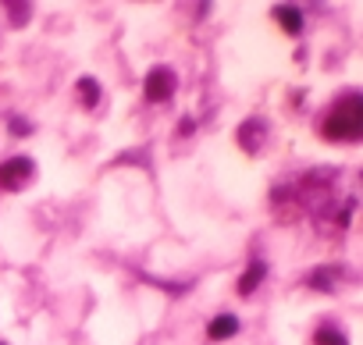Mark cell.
<instances>
[{
    "mask_svg": "<svg viewBox=\"0 0 363 345\" xmlns=\"http://www.w3.org/2000/svg\"><path fill=\"white\" fill-rule=\"evenodd\" d=\"M324 139L331 142H356L363 135V100L359 93H345L324 118Z\"/></svg>",
    "mask_w": 363,
    "mask_h": 345,
    "instance_id": "1",
    "label": "cell"
},
{
    "mask_svg": "<svg viewBox=\"0 0 363 345\" xmlns=\"http://www.w3.org/2000/svg\"><path fill=\"white\" fill-rule=\"evenodd\" d=\"M174 89H178V75H174L171 68L157 64V68H150V72H146L143 96H146L150 103H167V100L174 96Z\"/></svg>",
    "mask_w": 363,
    "mask_h": 345,
    "instance_id": "2",
    "label": "cell"
},
{
    "mask_svg": "<svg viewBox=\"0 0 363 345\" xmlns=\"http://www.w3.org/2000/svg\"><path fill=\"white\" fill-rule=\"evenodd\" d=\"M33 175H36L33 157H8L4 164H0V189L15 193V189H22Z\"/></svg>",
    "mask_w": 363,
    "mask_h": 345,
    "instance_id": "3",
    "label": "cell"
},
{
    "mask_svg": "<svg viewBox=\"0 0 363 345\" xmlns=\"http://www.w3.org/2000/svg\"><path fill=\"white\" fill-rule=\"evenodd\" d=\"M264 139H267V121H264V118H246V121L239 125V146H242L246 153H260Z\"/></svg>",
    "mask_w": 363,
    "mask_h": 345,
    "instance_id": "4",
    "label": "cell"
},
{
    "mask_svg": "<svg viewBox=\"0 0 363 345\" xmlns=\"http://www.w3.org/2000/svg\"><path fill=\"white\" fill-rule=\"evenodd\" d=\"M274 18H278V26H281L289 36H299L303 26H306V18H303V11H299L296 4H278V8H274Z\"/></svg>",
    "mask_w": 363,
    "mask_h": 345,
    "instance_id": "5",
    "label": "cell"
},
{
    "mask_svg": "<svg viewBox=\"0 0 363 345\" xmlns=\"http://www.w3.org/2000/svg\"><path fill=\"white\" fill-rule=\"evenodd\" d=\"M239 327H242V320H239L235 313H218V317L207 324V334H211L214 341H221V338H235Z\"/></svg>",
    "mask_w": 363,
    "mask_h": 345,
    "instance_id": "6",
    "label": "cell"
},
{
    "mask_svg": "<svg viewBox=\"0 0 363 345\" xmlns=\"http://www.w3.org/2000/svg\"><path fill=\"white\" fill-rule=\"evenodd\" d=\"M264 278H267V264H264V260H253V264L242 271L239 285H235V288H239V295H253V292L260 288V281H264Z\"/></svg>",
    "mask_w": 363,
    "mask_h": 345,
    "instance_id": "7",
    "label": "cell"
},
{
    "mask_svg": "<svg viewBox=\"0 0 363 345\" xmlns=\"http://www.w3.org/2000/svg\"><path fill=\"white\" fill-rule=\"evenodd\" d=\"M306 285L317 288V292H335L338 288V274H335V267H317V271H310Z\"/></svg>",
    "mask_w": 363,
    "mask_h": 345,
    "instance_id": "8",
    "label": "cell"
},
{
    "mask_svg": "<svg viewBox=\"0 0 363 345\" xmlns=\"http://www.w3.org/2000/svg\"><path fill=\"white\" fill-rule=\"evenodd\" d=\"M75 93H79V100H82L86 107H96V103L104 100V89H100V82H96V79H89V75L75 82Z\"/></svg>",
    "mask_w": 363,
    "mask_h": 345,
    "instance_id": "9",
    "label": "cell"
},
{
    "mask_svg": "<svg viewBox=\"0 0 363 345\" xmlns=\"http://www.w3.org/2000/svg\"><path fill=\"white\" fill-rule=\"evenodd\" d=\"M313 345H349V338H345V331H342V327L324 324V327H317V331H313Z\"/></svg>",
    "mask_w": 363,
    "mask_h": 345,
    "instance_id": "10",
    "label": "cell"
},
{
    "mask_svg": "<svg viewBox=\"0 0 363 345\" xmlns=\"http://www.w3.org/2000/svg\"><path fill=\"white\" fill-rule=\"evenodd\" d=\"M8 11H11V22H15V26H26L33 8H29V4H8Z\"/></svg>",
    "mask_w": 363,
    "mask_h": 345,
    "instance_id": "11",
    "label": "cell"
},
{
    "mask_svg": "<svg viewBox=\"0 0 363 345\" xmlns=\"http://www.w3.org/2000/svg\"><path fill=\"white\" fill-rule=\"evenodd\" d=\"M11 132H15V135H29V132H33V125H29L26 118H11Z\"/></svg>",
    "mask_w": 363,
    "mask_h": 345,
    "instance_id": "12",
    "label": "cell"
},
{
    "mask_svg": "<svg viewBox=\"0 0 363 345\" xmlns=\"http://www.w3.org/2000/svg\"><path fill=\"white\" fill-rule=\"evenodd\" d=\"M193 128H196V121H193V118H182V128H178V132H182V135H189V132H193Z\"/></svg>",
    "mask_w": 363,
    "mask_h": 345,
    "instance_id": "13",
    "label": "cell"
},
{
    "mask_svg": "<svg viewBox=\"0 0 363 345\" xmlns=\"http://www.w3.org/2000/svg\"><path fill=\"white\" fill-rule=\"evenodd\" d=\"M0 345H4V341H0Z\"/></svg>",
    "mask_w": 363,
    "mask_h": 345,
    "instance_id": "14",
    "label": "cell"
}]
</instances>
